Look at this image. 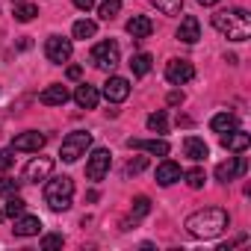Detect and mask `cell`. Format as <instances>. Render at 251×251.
Here are the masks:
<instances>
[{
  "label": "cell",
  "instance_id": "33",
  "mask_svg": "<svg viewBox=\"0 0 251 251\" xmlns=\"http://www.w3.org/2000/svg\"><path fill=\"white\" fill-rule=\"evenodd\" d=\"M148 169V160L145 157H136V160H130L127 166H124V175H139V172H145Z\"/></svg>",
  "mask_w": 251,
  "mask_h": 251
},
{
  "label": "cell",
  "instance_id": "36",
  "mask_svg": "<svg viewBox=\"0 0 251 251\" xmlns=\"http://www.w3.org/2000/svg\"><path fill=\"white\" fill-rule=\"evenodd\" d=\"M74 6H77L80 12H89V9L95 6V0H74Z\"/></svg>",
  "mask_w": 251,
  "mask_h": 251
},
{
  "label": "cell",
  "instance_id": "1",
  "mask_svg": "<svg viewBox=\"0 0 251 251\" xmlns=\"http://www.w3.org/2000/svg\"><path fill=\"white\" fill-rule=\"evenodd\" d=\"M227 225H230V216L222 207H204V210H195L186 219V230L195 239H216L219 233L227 230Z\"/></svg>",
  "mask_w": 251,
  "mask_h": 251
},
{
  "label": "cell",
  "instance_id": "25",
  "mask_svg": "<svg viewBox=\"0 0 251 251\" xmlns=\"http://www.w3.org/2000/svg\"><path fill=\"white\" fill-rule=\"evenodd\" d=\"M118 12H121V0H103V3L98 6V15H100V21H112Z\"/></svg>",
  "mask_w": 251,
  "mask_h": 251
},
{
  "label": "cell",
  "instance_id": "37",
  "mask_svg": "<svg viewBox=\"0 0 251 251\" xmlns=\"http://www.w3.org/2000/svg\"><path fill=\"white\" fill-rule=\"evenodd\" d=\"M68 77H71V80H80V77H83V68H80V65H71V68H68Z\"/></svg>",
  "mask_w": 251,
  "mask_h": 251
},
{
  "label": "cell",
  "instance_id": "19",
  "mask_svg": "<svg viewBox=\"0 0 251 251\" xmlns=\"http://www.w3.org/2000/svg\"><path fill=\"white\" fill-rule=\"evenodd\" d=\"M127 145L136 148V151H148L154 157H166L169 154V142L166 139H130Z\"/></svg>",
  "mask_w": 251,
  "mask_h": 251
},
{
  "label": "cell",
  "instance_id": "40",
  "mask_svg": "<svg viewBox=\"0 0 251 251\" xmlns=\"http://www.w3.org/2000/svg\"><path fill=\"white\" fill-rule=\"evenodd\" d=\"M3 219H6V213H3V207H0V222H3Z\"/></svg>",
  "mask_w": 251,
  "mask_h": 251
},
{
  "label": "cell",
  "instance_id": "4",
  "mask_svg": "<svg viewBox=\"0 0 251 251\" xmlns=\"http://www.w3.org/2000/svg\"><path fill=\"white\" fill-rule=\"evenodd\" d=\"M89 145H92V133H86V130H74V133H68V136L62 139V148H59L62 163H77L80 157H86Z\"/></svg>",
  "mask_w": 251,
  "mask_h": 251
},
{
  "label": "cell",
  "instance_id": "39",
  "mask_svg": "<svg viewBox=\"0 0 251 251\" xmlns=\"http://www.w3.org/2000/svg\"><path fill=\"white\" fill-rule=\"evenodd\" d=\"M198 3H201V6H216L219 0H198Z\"/></svg>",
  "mask_w": 251,
  "mask_h": 251
},
{
  "label": "cell",
  "instance_id": "34",
  "mask_svg": "<svg viewBox=\"0 0 251 251\" xmlns=\"http://www.w3.org/2000/svg\"><path fill=\"white\" fill-rule=\"evenodd\" d=\"M18 180H12V177H0V195H18Z\"/></svg>",
  "mask_w": 251,
  "mask_h": 251
},
{
  "label": "cell",
  "instance_id": "17",
  "mask_svg": "<svg viewBox=\"0 0 251 251\" xmlns=\"http://www.w3.org/2000/svg\"><path fill=\"white\" fill-rule=\"evenodd\" d=\"M68 98H71V95H68V89H65L62 83H53V86H48V89L39 95V100H42L45 106H62Z\"/></svg>",
  "mask_w": 251,
  "mask_h": 251
},
{
  "label": "cell",
  "instance_id": "15",
  "mask_svg": "<svg viewBox=\"0 0 251 251\" xmlns=\"http://www.w3.org/2000/svg\"><path fill=\"white\" fill-rule=\"evenodd\" d=\"M222 145L227 148V151H233V154H242L248 145H251V136L245 133V130H227V133H222Z\"/></svg>",
  "mask_w": 251,
  "mask_h": 251
},
{
  "label": "cell",
  "instance_id": "21",
  "mask_svg": "<svg viewBox=\"0 0 251 251\" xmlns=\"http://www.w3.org/2000/svg\"><path fill=\"white\" fill-rule=\"evenodd\" d=\"M127 33H130L133 39H148V36L154 33V24H151L148 15H133V18L127 21Z\"/></svg>",
  "mask_w": 251,
  "mask_h": 251
},
{
  "label": "cell",
  "instance_id": "29",
  "mask_svg": "<svg viewBox=\"0 0 251 251\" xmlns=\"http://www.w3.org/2000/svg\"><path fill=\"white\" fill-rule=\"evenodd\" d=\"M148 127H151L154 133H166L169 118H166V112H163V109H157V112H151V115H148Z\"/></svg>",
  "mask_w": 251,
  "mask_h": 251
},
{
  "label": "cell",
  "instance_id": "35",
  "mask_svg": "<svg viewBox=\"0 0 251 251\" xmlns=\"http://www.w3.org/2000/svg\"><path fill=\"white\" fill-rule=\"evenodd\" d=\"M12 163H15V157H12V148H9V151H0V172H6Z\"/></svg>",
  "mask_w": 251,
  "mask_h": 251
},
{
  "label": "cell",
  "instance_id": "2",
  "mask_svg": "<svg viewBox=\"0 0 251 251\" xmlns=\"http://www.w3.org/2000/svg\"><path fill=\"white\" fill-rule=\"evenodd\" d=\"M213 27L230 42H245L251 36V15L245 9H222L213 15Z\"/></svg>",
  "mask_w": 251,
  "mask_h": 251
},
{
  "label": "cell",
  "instance_id": "5",
  "mask_svg": "<svg viewBox=\"0 0 251 251\" xmlns=\"http://www.w3.org/2000/svg\"><path fill=\"white\" fill-rule=\"evenodd\" d=\"M118 59H121V50H118V45L109 39V42H98L95 48H92V62H95V68H100V71H112L115 65H118Z\"/></svg>",
  "mask_w": 251,
  "mask_h": 251
},
{
  "label": "cell",
  "instance_id": "6",
  "mask_svg": "<svg viewBox=\"0 0 251 251\" xmlns=\"http://www.w3.org/2000/svg\"><path fill=\"white\" fill-rule=\"evenodd\" d=\"M71 53H74V45H71V39L50 36V39L45 42V56H48V62H53V65H62V62H68V59H71Z\"/></svg>",
  "mask_w": 251,
  "mask_h": 251
},
{
  "label": "cell",
  "instance_id": "20",
  "mask_svg": "<svg viewBox=\"0 0 251 251\" xmlns=\"http://www.w3.org/2000/svg\"><path fill=\"white\" fill-rule=\"evenodd\" d=\"M15 236H36V233H42V219L39 216H18L15 219Z\"/></svg>",
  "mask_w": 251,
  "mask_h": 251
},
{
  "label": "cell",
  "instance_id": "28",
  "mask_svg": "<svg viewBox=\"0 0 251 251\" xmlns=\"http://www.w3.org/2000/svg\"><path fill=\"white\" fill-rule=\"evenodd\" d=\"M24 210H27V201H24V198H18V195H9V201H6V207H3V213H6L9 219H18Z\"/></svg>",
  "mask_w": 251,
  "mask_h": 251
},
{
  "label": "cell",
  "instance_id": "3",
  "mask_svg": "<svg viewBox=\"0 0 251 251\" xmlns=\"http://www.w3.org/2000/svg\"><path fill=\"white\" fill-rule=\"evenodd\" d=\"M71 201H74V180L65 177V175L48 177V183H45V204L53 213H65V210H71Z\"/></svg>",
  "mask_w": 251,
  "mask_h": 251
},
{
  "label": "cell",
  "instance_id": "31",
  "mask_svg": "<svg viewBox=\"0 0 251 251\" xmlns=\"http://www.w3.org/2000/svg\"><path fill=\"white\" fill-rule=\"evenodd\" d=\"M183 177H186L189 189H201V186H204V180H207L204 169H189V172H183Z\"/></svg>",
  "mask_w": 251,
  "mask_h": 251
},
{
  "label": "cell",
  "instance_id": "18",
  "mask_svg": "<svg viewBox=\"0 0 251 251\" xmlns=\"http://www.w3.org/2000/svg\"><path fill=\"white\" fill-rule=\"evenodd\" d=\"M74 100H77V106H83V109H95L98 100H100V92H98L95 86H89V83H80L77 92H74Z\"/></svg>",
  "mask_w": 251,
  "mask_h": 251
},
{
  "label": "cell",
  "instance_id": "9",
  "mask_svg": "<svg viewBox=\"0 0 251 251\" xmlns=\"http://www.w3.org/2000/svg\"><path fill=\"white\" fill-rule=\"evenodd\" d=\"M192 77H195V68H192L189 59H172V62L166 65V80H169L172 86H183V83H189Z\"/></svg>",
  "mask_w": 251,
  "mask_h": 251
},
{
  "label": "cell",
  "instance_id": "13",
  "mask_svg": "<svg viewBox=\"0 0 251 251\" xmlns=\"http://www.w3.org/2000/svg\"><path fill=\"white\" fill-rule=\"evenodd\" d=\"M148 213H151V198H148V195H136V198H133V207H130V216L121 222V230H130V227H133L139 219H145Z\"/></svg>",
  "mask_w": 251,
  "mask_h": 251
},
{
  "label": "cell",
  "instance_id": "16",
  "mask_svg": "<svg viewBox=\"0 0 251 251\" xmlns=\"http://www.w3.org/2000/svg\"><path fill=\"white\" fill-rule=\"evenodd\" d=\"M180 177H183V172H180V166H177V163L163 160V163L157 166V183H160V186H172V183H177Z\"/></svg>",
  "mask_w": 251,
  "mask_h": 251
},
{
  "label": "cell",
  "instance_id": "11",
  "mask_svg": "<svg viewBox=\"0 0 251 251\" xmlns=\"http://www.w3.org/2000/svg\"><path fill=\"white\" fill-rule=\"evenodd\" d=\"M45 142H48V136H45V133H39V130H27V133H21V136H15V139H12V151L39 154V151L45 148Z\"/></svg>",
  "mask_w": 251,
  "mask_h": 251
},
{
  "label": "cell",
  "instance_id": "14",
  "mask_svg": "<svg viewBox=\"0 0 251 251\" xmlns=\"http://www.w3.org/2000/svg\"><path fill=\"white\" fill-rule=\"evenodd\" d=\"M177 39H180L183 45H195V42L201 39V24H198L195 15H186V18L180 21V27H177Z\"/></svg>",
  "mask_w": 251,
  "mask_h": 251
},
{
  "label": "cell",
  "instance_id": "10",
  "mask_svg": "<svg viewBox=\"0 0 251 251\" xmlns=\"http://www.w3.org/2000/svg\"><path fill=\"white\" fill-rule=\"evenodd\" d=\"M103 98L109 103H121V100H127L130 98V80L127 77H109L103 83Z\"/></svg>",
  "mask_w": 251,
  "mask_h": 251
},
{
  "label": "cell",
  "instance_id": "30",
  "mask_svg": "<svg viewBox=\"0 0 251 251\" xmlns=\"http://www.w3.org/2000/svg\"><path fill=\"white\" fill-rule=\"evenodd\" d=\"M154 6H157L163 15H180L183 0H154Z\"/></svg>",
  "mask_w": 251,
  "mask_h": 251
},
{
  "label": "cell",
  "instance_id": "26",
  "mask_svg": "<svg viewBox=\"0 0 251 251\" xmlns=\"http://www.w3.org/2000/svg\"><path fill=\"white\" fill-rule=\"evenodd\" d=\"M15 21H21V24H27V21H33L36 15H39V6L36 3H21V6H15Z\"/></svg>",
  "mask_w": 251,
  "mask_h": 251
},
{
  "label": "cell",
  "instance_id": "32",
  "mask_svg": "<svg viewBox=\"0 0 251 251\" xmlns=\"http://www.w3.org/2000/svg\"><path fill=\"white\" fill-rule=\"evenodd\" d=\"M65 245V236L62 233H48L45 239H42V248L45 251H53V248H62Z\"/></svg>",
  "mask_w": 251,
  "mask_h": 251
},
{
  "label": "cell",
  "instance_id": "23",
  "mask_svg": "<svg viewBox=\"0 0 251 251\" xmlns=\"http://www.w3.org/2000/svg\"><path fill=\"white\" fill-rule=\"evenodd\" d=\"M210 127H213L216 133H227V130L236 127V115H230V112H219V115L210 118Z\"/></svg>",
  "mask_w": 251,
  "mask_h": 251
},
{
  "label": "cell",
  "instance_id": "27",
  "mask_svg": "<svg viewBox=\"0 0 251 251\" xmlns=\"http://www.w3.org/2000/svg\"><path fill=\"white\" fill-rule=\"evenodd\" d=\"M71 33H74V39H92V36L98 33V24L83 18V21H77V24H74V30H71Z\"/></svg>",
  "mask_w": 251,
  "mask_h": 251
},
{
  "label": "cell",
  "instance_id": "7",
  "mask_svg": "<svg viewBox=\"0 0 251 251\" xmlns=\"http://www.w3.org/2000/svg\"><path fill=\"white\" fill-rule=\"evenodd\" d=\"M109 166H112V154L106 148H95L92 157H89V163H86V177L89 180H103L106 172H109Z\"/></svg>",
  "mask_w": 251,
  "mask_h": 251
},
{
  "label": "cell",
  "instance_id": "24",
  "mask_svg": "<svg viewBox=\"0 0 251 251\" xmlns=\"http://www.w3.org/2000/svg\"><path fill=\"white\" fill-rule=\"evenodd\" d=\"M151 62H154L151 53H136V56L130 59V71H133L136 77H145V74L151 71Z\"/></svg>",
  "mask_w": 251,
  "mask_h": 251
},
{
  "label": "cell",
  "instance_id": "8",
  "mask_svg": "<svg viewBox=\"0 0 251 251\" xmlns=\"http://www.w3.org/2000/svg\"><path fill=\"white\" fill-rule=\"evenodd\" d=\"M245 172H248V160L245 157H230V160H225V163L216 166V180L219 183H230V180L242 177Z\"/></svg>",
  "mask_w": 251,
  "mask_h": 251
},
{
  "label": "cell",
  "instance_id": "38",
  "mask_svg": "<svg viewBox=\"0 0 251 251\" xmlns=\"http://www.w3.org/2000/svg\"><path fill=\"white\" fill-rule=\"evenodd\" d=\"M169 103H172V106L183 103V92H172V95H169Z\"/></svg>",
  "mask_w": 251,
  "mask_h": 251
},
{
  "label": "cell",
  "instance_id": "12",
  "mask_svg": "<svg viewBox=\"0 0 251 251\" xmlns=\"http://www.w3.org/2000/svg\"><path fill=\"white\" fill-rule=\"evenodd\" d=\"M50 172H53V160H50V157H36V160H30L27 169H24V180L39 183V180H48Z\"/></svg>",
  "mask_w": 251,
  "mask_h": 251
},
{
  "label": "cell",
  "instance_id": "22",
  "mask_svg": "<svg viewBox=\"0 0 251 251\" xmlns=\"http://www.w3.org/2000/svg\"><path fill=\"white\" fill-rule=\"evenodd\" d=\"M183 151H186V157H189V160H195V163H201V160H207V157H210L207 142H204V139H198V136H186Z\"/></svg>",
  "mask_w": 251,
  "mask_h": 251
}]
</instances>
